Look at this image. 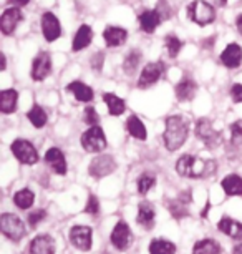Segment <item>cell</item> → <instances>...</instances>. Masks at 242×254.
<instances>
[{"instance_id": "1", "label": "cell", "mask_w": 242, "mask_h": 254, "mask_svg": "<svg viewBox=\"0 0 242 254\" xmlns=\"http://www.w3.org/2000/svg\"><path fill=\"white\" fill-rule=\"evenodd\" d=\"M217 165L214 160H202L193 155H183L176 161V171L179 176L189 180H206L214 175Z\"/></svg>"}, {"instance_id": "2", "label": "cell", "mask_w": 242, "mask_h": 254, "mask_svg": "<svg viewBox=\"0 0 242 254\" xmlns=\"http://www.w3.org/2000/svg\"><path fill=\"white\" fill-rule=\"evenodd\" d=\"M189 136V123L181 115H173L166 120V130L163 133V141L166 150H179Z\"/></svg>"}, {"instance_id": "3", "label": "cell", "mask_w": 242, "mask_h": 254, "mask_svg": "<svg viewBox=\"0 0 242 254\" xmlns=\"http://www.w3.org/2000/svg\"><path fill=\"white\" fill-rule=\"evenodd\" d=\"M188 17L199 27H206L214 23L216 20V8L206 0H193L188 5Z\"/></svg>"}, {"instance_id": "4", "label": "cell", "mask_w": 242, "mask_h": 254, "mask_svg": "<svg viewBox=\"0 0 242 254\" xmlns=\"http://www.w3.org/2000/svg\"><path fill=\"white\" fill-rule=\"evenodd\" d=\"M194 133H196V136L206 145V148H209V150H216L222 143V131H217L216 128L212 127L211 120H207V118L197 120Z\"/></svg>"}, {"instance_id": "5", "label": "cell", "mask_w": 242, "mask_h": 254, "mask_svg": "<svg viewBox=\"0 0 242 254\" xmlns=\"http://www.w3.org/2000/svg\"><path fill=\"white\" fill-rule=\"evenodd\" d=\"M0 229H2L3 236H7L13 243H18L27 234L23 221L17 214H12V213H3L2 216H0Z\"/></svg>"}, {"instance_id": "6", "label": "cell", "mask_w": 242, "mask_h": 254, "mask_svg": "<svg viewBox=\"0 0 242 254\" xmlns=\"http://www.w3.org/2000/svg\"><path fill=\"white\" fill-rule=\"evenodd\" d=\"M82 146L88 153H101V151L106 150L108 141H106V136H105V133H103L99 125L90 127L88 130L83 133L82 135Z\"/></svg>"}, {"instance_id": "7", "label": "cell", "mask_w": 242, "mask_h": 254, "mask_svg": "<svg viewBox=\"0 0 242 254\" xmlns=\"http://www.w3.org/2000/svg\"><path fill=\"white\" fill-rule=\"evenodd\" d=\"M10 150L13 153V156L17 158L22 165L32 166L35 163H39V153H37L35 146L27 140H15L12 143Z\"/></svg>"}, {"instance_id": "8", "label": "cell", "mask_w": 242, "mask_h": 254, "mask_svg": "<svg viewBox=\"0 0 242 254\" xmlns=\"http://www.w3.org/2000/svg\"><path fill=\"white\" fill-rule=\"evenodd\" d=\"M116 170V161L111 155H98L93 158L88 166V173L97 180H101L105 176L111 175Z\"/></svg>"}, {"instance_id": "9", "label": "cell", "mask_w": 242, "mask_h": 254, "mask_svg": "<svg viewBox=\"0 0 242 254\" xmlns=\"http://www.w3.org/2000/svg\"><path fill=\"white\" fill-rule=\"evenodd\" d=\"M164 70H166V66L163 62H153V64H148L143 68V71H141L140 80H138V87L141 90L153 87L156 81L163 76Z\"/></svg>"}, {"instance_id": "10", "label": "cell", "mask_w": 242, "mask_h": 254, "mask_svg": "<svg viewBox=\"0 0 242 254\" xmlns=\"http://www.w3.org/2000/svg\"><path fill=\"white\" fill-rule=\"evenodd\" d=\"M191 201H193L191 191L188 190V191H183L178 198L169 199L166 206H168L171 216L174 219H183V218L189 216V204H191Z\"/></svg>"}, {"instance_id": "11", "label": "cell", "mask_w": 242, "mask_h": 254, "mask_svg": "<svg viewBox=\"0 0 242 254\" xmlns=\"http://www.w3.org/2000/svg\"><path fill=\"white\" fill-rule=\"evenodd\" d=\"M92 236L93 231L90 226H83V224H77L70 229V241L80 251H90L92 249Z\"/></svg>"}, {"instance_id": "12", "label": "cell", "mask_w": 242, "mask_h": 254, "mask_svg": "<svg viewBox=\"0 0 242 254\" xmlns=\"http://www.w3.org/2000/svg\"><path fill=\"white\" fill-rule=\"evenodd\" d=\"M133 233L130 226L125 223V221H120L116 223V226L113 228V233H111V243L113 246L116 249H120V251H126L128 248L131 246L133 243Z\"/></svg>"}, {"instance_id": "13", "label": "cell", "mask_w": 242, "mask_h": 254, "mask_svg": "<svg viewBox=\"0 0 242 254\" xmlns=\"http://www.w3.org/2000/svg\"><path fill=\"white\" fill-rule=\"evenodd\" d=\"M51 73V59L48 52H40L39 55L33 59L32 64V78L35 81L45 80Z\"/></svg>"}, {"instance_id": "14", "label": "cell", "mask_w": 242, "mask_h": 254, "mask_svg": "<svg viewBox=\"0 0 242 254\" xmlns=\"http://www.w3.org/2000/svg\"><path fill=\"white\" fill-rule=\"evenodd\" d=\"M42 32L47 42L58 40L61 35V25L53 12H45L42 15Z\"/></svg>"}, {"instance_id": "15", "label": "cell", "mask_w": 242, "mask_h": 254, "mask_svg": "<svg viewBox=\"0 0 242 254\" xmlns=\"http://www.w3.org/2000/svg\"><path fill=\"white\" fill-rule=\"evenodd\" d=\"M23 18V13L20 12L18 7H12V8H7L5 12L2 13L0 17V30H2L3 35H12L15 32V28L18 23L22 22Z\"/></svg>"}, {"instance_id": "16", "label": "cell", "mask_w": 242, "mask_h": 254, "mask_svg": "<svg viewBox=\"0 0 242 254\" xmlns=\"http://www.w3.org/2000/svg\"><path fill=\"white\" fill-rule=\"evenodd\" d=\"M138 22H140L141 30L145 33H154L156 28L164 22V18L158 8H153V10H145L143 13H140Z\"/></svg>"}, {"instance_id": "17", "label": "cell", "mask_w": 242, "mask_h": 254, "mask_svg": "<svg viewBox=\"0 0 242 254\" xmlns=\"http://www.w3.org/2000/svg\"><path fill=\"white\" fill-rule=\"evenodd\" d=\"M45 161L48 163V166L60 176L66 175V171H68V166H66V160H65L63 151H61L60 148H56V146L50 148V150L45 153Z\"/></svg>"}, {"instance_id": "18", "label": "cell", "mask_w": 242, "mask_h": 254, "mask_svg": "<svg viewBox=\"0 0 242 254\" xmlns=\"http://www.w3.org/2000/svg\"><path fill=\"white\" fill-rule=\"evenodd\" d=\"M221 64L227 68H237L242 64V47L232 42L221 54Z\"/></svg>"}, {"instance_id": "19", "label": "cell", "mask_w": 242, "mask_h": 254, "mask_svg": "<svg viewBox=\"0 0 242 254\" xmlns=\"http://www.w3.org/2000/svg\"><path fill=\"white\" fill-rule=\"evenodd\" d=\"M154 216H156L154 206L151 204L149 201H141V203L138 204L136 221L140 226H143L145 229H151L154 226Z\"/></svg>"}, {"instance_id": "20", "label": "cell", "mask_w": 242, "mask_h": 254, "mask_svg": "<svg viewBox=\"0 0 242 254\" xmlns=\"http://www.w3.org/2000/svg\"><path fill=\"white\" fill-rule=\"evenodd\" d=\"M103 38H105V42H106V47L115 49V47H120L125 44L126 38H128V32L123 27L110 25L103 30Z\"/></svg>"}, {"instance_id": "21", "label": "cell", "mask_w": 242, "mask_h": 254, "mask_svg": "<svg viewBox=\"0 0 242 254\" xmlns=\"http://www.w3.org/2000/svg\"><path fill=\"white\" fill-rule=\"evenodd\" d=\"M217 228H219L221 233H224L231 239L242 241V223L236 221V219H232L229 216H222L221 221L217 223Z\"/></svg>"}, {"instance_id": "22", "label": "cell", "mask_w": 242, "mask_h": 254, "mask_svg": "<svg viewBox=\"0 0 242 254\" xmlns=\"http://www.w3.org/2000/svg\"><path fill=\"white\" fill-rule=\"evenodd\" d=\"M30 254H55V241L48 234H40L30 243Z\"/></svg>"}, {"instance_id": "23", "label": "cell", "mask_w": 242, "mask_h": 254, "mask_svg": "<svg viewBox=\"0 0 242 254\" xmlns=\"http://www.w3.org/2000/svg\"><path fill=\"white\" fill-rule=\"evenodd\" d=\"M66 92H70L78 102H83V103L92 102L95 97L93 88L88 87V85L83 83V81H72V83L66 87Z\"/></svg>"}, {"instance_id": "24", "label": "cell", "mask_w": 242, "mask_h": 254, "mask_svg": "<svg viewBox=\"0 0 242 254\" xmlns=\"http://www.w3.org/2000/svg\"><path fill=\"white\" fill-rule=\"evenodd\" d=\"M196 93H197V85L191 78H183L176 85V97L179 102H191L196 97Z\"/></svg>"}, {"instance_id": "25", "label": "cell", "mask_w": 242, "mask_h": 254, "mask_svg": "<svg viewBox=\"0 0 242 254\" xmlns=\"http://www.w3.org/2000/svg\"><path fill=\"white\" fill-rule=\"evenodd\" d=\"M17 102H18V92L13 88L2 90L0 92V112L3 115H10L17 110Z\"/></svg>"}, {"instance_id": "26", "label": "cell", "mask_w": 242, "mask_h": 254, "mask_svg": "<svg viewBox=\"0 0 242 254\" xmlns=\"http://www.w3.org/2000/svg\"><path fill=\"white\" fill-rule=\"evenodd\" d=\"M92 40H93V30H92V27H90V25H82L77 30V33H75L72 50L73 52L85 50L90 44H92Z\"/></svg>"}, {"instance_id": "27", "label": "cell", "mask_w": 242, "mask_h": 254, "mask_svg": "<svg viewBox=\"0 0 242 254\" xmlns=\"http://www.w3.org/2000/svg\"><path fill=\"white\" fill-rule=\"evenodd\" d=\"M126 130L133 138H136V140H140V141H145L146 138H148V131H146L145 123L141 122V118L136 117V115H131V117L126 120Z\"/></svg>"}, {"instance_id": "28", "label": "cell", "mask_w": 242, "mask_h": 254, "mask_svg": "<svg viewBox=\"0 0 242 254\" xmlns=\"http://www.w3.org/2000/svg\"><path fill=\"white\" fill-rule=\"evenodd\" d=\"M103 102L108 107V112H110L111 117H120L126 112L125 100L116 97L115 93H103Z\"/></svg>"}, {"instance_id": "29", "label": "cell", "mask_w": 242, "mask_h": 254, "mask_svg": "<svg viewBox=\"0 0 242 254\" xmlns=\"http://www.w3.org/2000/svg\"><path fill=\"white\" fill-rule=\"evenodd\" d=\"M221 188L227 196H242V178L239 175H229L221 181Z\"/></svg>"}, {"instance_id": "30", "label": "cell", "mask_w": 242, "mask_h": 254, "mask_svg": "<svg viewBox=\"0 0 242 254\" xmlns=\"http://www.w3.org/2000/svg\"><path fill=\"white\" fill-rule=\"evenodd\" d=\"M222 248L221 244L214 241V239H201L194 244L193 248V254H221Z\"/></svg>"}, {"instance_id": "31", "label": "cell", "mask_w": 242, "mask_h": 254, "mask_svg": "<svg viewBox=\"0 0 242 254\" xmlns=\"http://www.w3.org/2000/svg\"><path fill=\"white\" fill-rule=\"evenodd\" d=\"M149 254H176V244L163 238H156L149 244Z\"/></svg>"}, {"instance_id": "32", "label": "cell", "mask_w": 242, "mask_h": 254, "mask_svg": "<svg viewBox=\"0 0 242 254\" xmlns=\"http://www.w3.org/2000/svg\"><path fill=\"white\" fill-rule=\"evenodd\" d=\"M27 118L30 120V123L35 128H44L47 122H48V117H47V112L40 105H33L30 108V112L27 113Z\"/></svg>"}, {"instance_id": "33", "label": "cell", "mask_w": 242, "mask_h": 254, "mask_svg": "<svg viewBox=\"0 0 242 254\" xmlns=\"http://www.w3.org/2000/svg\"><path fill=\"white\" fill-rule=\"evenodd\" d=\"M33 201H35V194H33V191L28 188H23L13 194V203H15L17 208H20V209L32 208Z\"/></svg>"}, {"instance_id": "34", "label": "cell", "mask_w": 242, "mask_h": 254, "mask_svg": "<svg viewBox=\"0 0 242 254\" xmlns=\"http://www.w3.org/2000/svg\"><path fill=\"white\" fill-rule=\"evenodd\" d=\"M141 62V52L138 49H133L130 54L126 55L125 62H123V70H125L126 75H133L138 68V65H140Z\"/></svg>"}, {"instance_id": "35", "label": "cell", "mask_w": 242, "mask_h": 254, "mask_svg": "<svg viewBox=\"0 0 242 254\" xmlns=\"http://www.w3.org/2000/svg\"><path fill=\"white\" fill-rule=\"evenodd\" d=\"M156 185V178L153 173H141L140 178H138V191H140L141 194H146L148 191H151L154 188Z\"/></svg>"}, {"instance_id": "36", "label": "cell", "mask_w": 242, "mask_h": 254, "mask_svg": "<svg viewBox=\"0 0 242 254\" xmlns=\"http://www.w3.org/2000/svg\"><path fill=\"white\" fill-rule=\"evenodd\" d=\"M164 45H166V50H168V55L171 59H176L179 55V52L183 49V42L179 40L176 35H168L164 38Z\"/></svg>"}, {"instance_id": "37", "label": "cell", "mask_w": 242, "mask_h": 254, "mask_svg": "<svg viewBox=\"0 0 242 254\" xmlns=\"http://www.w3.org/2000/svg\"><path fill=\"white\" fill-rule=\"evenodd\" d=\"M231 143L237 150H242V120L231 125Z\"/></svg>"}, {"instance_id": "38", "label": "cell", "mask_w": 242, "mask_h": 254, "mask_svg": "<svg viewBox=\"0 0 242 254\" xmlns=\"http://www.w3.org/2000/svg\"><path fill=\"white\" fill-rule=\"evenodd\" d=\"M45 218H47V211L45 209H37V211H33V213L28 214V224H30V228H37Z\"/></svg>"}, {"instance_id": "39", "label": "cell", "mask_w": 242, "mask_h": 254, "mask_svg": "<svg viewBox=\"0 0 242 254\" xmlns=\"http://www.w3.org/2000/svg\"><path fill=\"white\" fill-rule=\"evenodd\" d=\"M85 213L93 214V216L99 213V201L95 194L88 196V203H87V206H85Z\"/></svg>"}, {"instance_id": "40", "label": "cell", "mask_w": 242, "mask_h": 254, "mask_svg": "<svg viewBox=\"0 0 242 254\" xmlns=\"http://www.w3.org/2000/svg\"><path fill=\"white\" fill-rule=\"evenodd\" d=\"M85 123L90 125V127H95V125L99 123V117H98L97 110H95L93 107L85 108Z\"/></svg>"}, {"instance_id": "41", "label": "cell", "mask_w": 242, "mask_h": 254, "mask_svg": "<svg viewBox=\"0 0 242 254\" xmlns=\"http://www.w3.org/2000/svg\"><path fill=\"white\" fill-rule=\"evenodd\" d=\"M103 64H105V54H103V52H97V54L92 57V62H90V65H92L93 70L101 71Z\"/></svg>"}, {"instance_id": "42", "label": "cell", "mask_w": 242, "mask_h": 254, "mask_svg": "<svg viewBox=\"0 0 242 254\" xmlns=\"http://www.w3.org/2000/svg\"><path fill=\"white\" fill-rule=\"evenodd\" d=\"M156 8L161 12V15H163L164 20H168V18L173 15V10H171L169 3L166 2V0H158V3H156Z\"/></svg>"}, {"instance_id": "43", "label": "cell", "mask_w": 242, "mask_h": 254, "mask_svg": "<svg viewBox=\"0 0 242 254\" xmlns=\"http://www.w3.org/2000/svg\"><path fill=\"white\" fill-rule=\"evenodd\" d=\"M231 98L234 103H242V83H234L231 88Z\"/></svg>"}, {"instance_id": "44", "label": "cell", "mask_w": 242, "mask_h": 254, "mask_svg": "<svg viewBox=\"0 0 242 254\" xmlns=\"http://www.w3.org/2000/svg\"><path fill=\"white\" fill-rule=\"evenodd\" d=\"M28 2H30V0H8V3L13 7H23V5H27Z\"/></svg>"}, {"instance_id": "45", "label": "cell", "mask_w": 242, "mask_h": 254, "mask_svg": "<svg viewBox=\"0 0 242 254\" xmlns=\"http://www.w3.org/2000/svg\"><path fill=\"white\" fill-rule=\"evenodd\" d=\"M236 27H237V32H239V35L242 37V13L236 17Z\"/></svg>"}, {"instance_id": "46", "label": "cell", "mask_w": 242, "mask_h": 254, "mask_svg": "<svg viewBox=\"0 0 242 254\" xmlns=\"http://www.w3.org/2000/svg\"><path fill=\"white\" fill-rule=\"evenodd\" d=\"M214 40H216L214 37H209L207 40H204V42H202V44H204V49H211V47H214Z\"/></svg>"}, {"instance_id": "47", "label": "cell", "mask_w": 242, "mask_h": 254, "mask_svg": "<svg viewBox=\"0 0 242 254\" xmlns=\"http://www.w3.org/2000/svg\"><path fill=\"white\" fill-rule=\"evenodd\" d=\"M232 254H242V244H236V246H234V251H232Z\"/></svg>"}, {"instance_id": "48", "label": "cell", "mask_w": 242, "mask_h": 254, "mask_svg": "<svg viewBox=\"0 0 242 254\" xmlns=\"http://www.w3.org/2000/svg\"><path fill=\"white\" fill-rule=\"evenodd\" d=\"M209 208H211V203L207 201V206H206V209L202 211V218H206L207 216V211H209Z\"/></svg>"}, {"instance_id": "49", "label": "cell", "mask_w": 242, "mask_h": 254, "mask_svg": "<svg viewBox=\"0 0 242 254\" xmlns=\"http://www.w3.org/2000/svg\"><path fill=\"white\" fill-rule=\"evenodd\" d=\"M216 3H217L219 7H226V5H227V0H216Z\"/></svg>"}, {"instance_id": "50", "label": "cell", "mask_w": 242, "mask_h": 254, "mask_svg": "<svg viewBox=\"0 0 242 254\" xmlns=\"http://www.w3.org/2000/svg\"><path fill=\"white\" fill-rule=\"evenodd\" d=\"M0 59H2V70H5V66H7V64H5V55H0Z\"/></svg>"}]
</instances>
